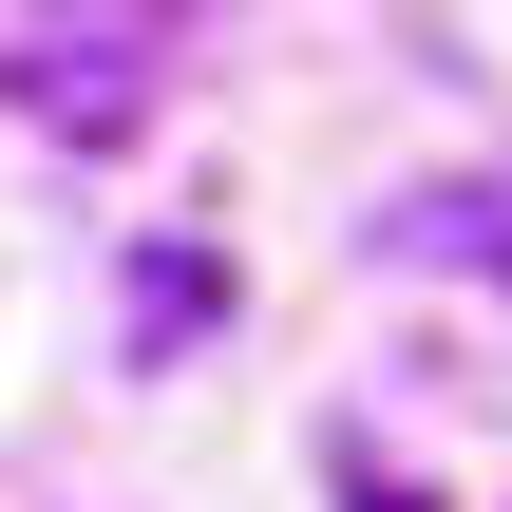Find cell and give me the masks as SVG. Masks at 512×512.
I'll return each instance as SVG.
<instances>
[{
    "label": "cell",
    "instance_id": "6da1fadb",
    "mask_svg": "<svg viewBox=\"0 0 512 512\" xmlns=\"http://www.w3.org/2000/svg\"><path fill=\"white\" fill-rule=\"evenodd\" d=\"M19 95H38L57 133H133V76H114V38H76V57H19Z\"/></svg>",
    "mask_w": 512,
    "mask_h": 512
},
{
    "label": "cell",
    "instance_id": "7a4b0ae2",
    "mask_svg": "<svg viewBox=\"0 0 512 512\" xmlns=\"http://www.w3.org/2000/svg\"><path fill=\"white\" fill-rule=\"evenodd\" d=\"M209 304H228V266H209V247H133V342H152V361H171Z\"/></svg>",
    "mask_w": 512,
    "mask_h": 512
},
{
    "label": "cell",
    "instance_id": "3957f363",
    "mask_svg": "<svg viewBox=\"0 0 512 512\" xmlns=\"http://www.w3.org/2000/svg\"><path fill=\"white\" fill-rule=\"evenodd\" d=\"M342 475H361V512H437V494H399V475H380V456H342Z\"/></svg>",
    "mask_w": 512,
    "mask_h": 512
}]
</instances>
